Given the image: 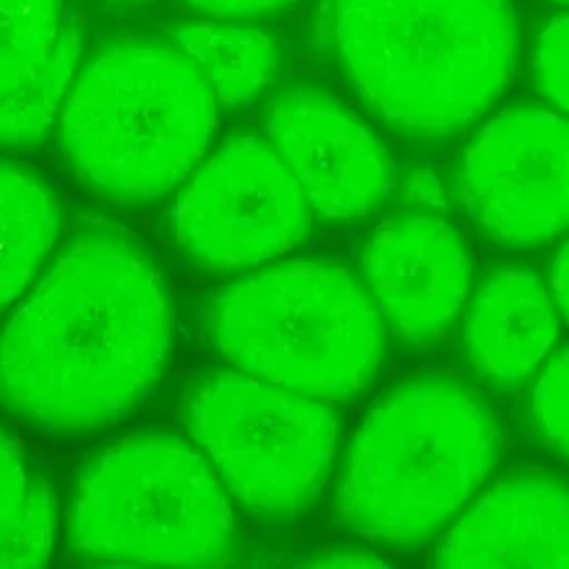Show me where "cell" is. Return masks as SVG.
Returning a JSON list of instances; mask_svg holds the SVG:
<instances>
[{
    "label": "cell",
    "mask_w": 569,
    "mask_h": 569,
    "mask_svg": "<svg viewBox=\"0 0 569 569\" xmlns=\"http://www.w3.org/2000/svg\"><path fill=\"white\" fill-rule=\"evenodd\" d=\"M173 338L164 282L111 227H87L0 333V402L56 431L98 429L160 380Z\"/></svg>",
    "instance_id": "cell-1"
},
{
    "label": "cell",
    "mask_w": 569,
    "mask_h": 569,
    "mask_svg": "<svg viewBox=\"0 0 569 569\" xmlns=\"http://www.w3.org/2000/svg\"><path fill=\"white\" fill-rule=\"evenodd\" d=\"M329 33L360 98L427 138L480 118L518 62L511 0H331Z\"/></svg>",
    "instance_id": "cell-2"
},
{
    "label": "cell",
    "mask_w": 569,
    "mask_h": 569,
    "mask_svg": "<svg viewBox=\"0 0 569 569\" xmlns=\"http://www.w3.org/2000/svg\"><path fill=\"white\" fill-rule=\"evenodd\" d=\"M498 451L496 420L471 387L416 376L365 418L338 493L340 518L371 540L413 545L469 500Z\"/></svg>",
    "instance_id": "cell-3"
},
{
    "label": "cell",
    "mask_w": 569,
    "mask_h": 569,
    "mask_svg": "<svg viewBox=\"0 0 569 569\" xmlns=\"http://www.w3.org/2000/svg\"><path fill=\"white\" fill-rule=\"evenodd\" d=\"M218 102L178 47L122 40L78 76L62 104L60 136L78 176L120 204L149 202L204 156Z\"/></svg>",
    "instance_id": "cell-4"
},
{
    "label": "cell",
    "mask_w": 569,
    "mask_h": 569,
    "mask_svg": "<svg viewBox=\"0 0 569 569\" xmlns=\"http://www.w3.org/2000/svg\"><path fill=\"white\" fill-rule=\"evenodd\" d=\"M216 347L244 373L316 398L347 400L376 376L385 322L342 267L293 260L227 287L211 307Z\"/></svg>",
    "instance_id": "cell-5"
},
{
    "label": "cell",
    "mask_w": 569,
    "mask_h": 569,
    "mask_svg": "<svg viewBox=\"0 0 569 569\" xmlns=\"http://www.w3.org/2000/svg\"><path fill=\"white\" fill-rule=\"evenodd\" d=\"M80 553L120 565H213L233 553V511L202 453L173 436L120 442L80 476Z\"/></svg>",
    "instance_id": "cell-6"
},
{
    "label": "cell",
    "mask_w": 569,
    "mask_h": 569,
    "mask_svg": "<svg viewBox=\"0 0 569 569\" xmlns=\"http://www.w3.org/2000/svg\"><path fill=\"white\" fill-rule=\"evenodd\" d=\"M189 422L224 485L264 518L311 502L336 453L338 422L329 407L253 376L220 373L202 382Z\"/></svg>",
    "instance_id": "cell-7"
},
{
    "label": "cell",
    "mask_w": 569,
    "mask_h": 569,
    "mask_svg": "<svg viewBox=\"0 0 569 569\" xmlns=\"http://www.w3.org/2000/svg\"><path fill=\"white\" fill-rule=\"evenodd\" d=\"M311 224V209L276 149L253 136L229 140L191 178L171 209L182 251L213 271L284 256Z\"/></svg>",
    "instance_id": "cell-8"
},
{
    "label": "cell",
    "mask_w": 569,
    "mask_h": 569,
    "mask_svg": "<svg viewBox=\"0 0 569 569\" xmlns=\"http://www.w3.org/2000/svg\"><path fill=\"white\" fill-rule=\"evenodd\" d=\"M458 198L500 244L551 242L569 213L567 120L540 107L500 111L465 153Z\"/></svg>",
    "instance_id": "cell-9"
},
{
    "label": "cell",
    "mask_w": 569,
    "mask_h": 569,
    "mask_svg": "<svg viewBox=\"0 0 569 569\" xmlns=\"http://www.w3.org/2000/svg\"><path fill=\"white\" fill-rule=\"evenodd\" d=\"M262 129L311 213L327 220L362 218L396 187L393 158L382 140L322 89L296 87L276 96Z\"/></svg>",
    "instance_id": "cell-10"
},
{
    "label": "cell",
    "mask_w": 569,
    "mask_h": 569,
    "mask_svg": "<svg viewBox=\"0 0 569 569\" xmlns=\"http://www.w3.org/2000/svg\"><path fill=\"white\" fill-rule=\"evenodd\" d=\"M362 273L382 322L416 345L449 331L471 287V262L458 229L433 216L382 224L365 247Z\"/></svg>",
    "instance_id": "cell-11"
},
{
    "label": "cell",
    "mask_w": 569,
    "mask_h": 569,
    "mask_svg": "<svg viewBox=\"0 0 569 569\" xmlns=\"http://www.w3.org/2000/svg\"><path fill=\"white\" fill-rule=\"evenodd\" d=\"M440 567L569 565V507L562 480L527 473L498 482L447 531Z\"/></svg>",
    "instance_id": "cell-12"
},
{
    "label": "cell",
    "mask_w": 569,
    "mask_h": 569,
    "mask_svg": "<svg viewBox=\"0 0 569 569\" xmlns=\"http://www.w3.org/2000/svg\"><path fill=\"white\" fill-rule=\"evenodd\" d=\"M560 318L538 276L525 269L493 273L467 316V349L478 373L518 385L553 347Z\"/></svg>",
    "instance_id": "cell-13"
},
{
    "label": "cell",
    "mask_w": 569,
    "mask_h": 569,
    "mask_svg": "<svg viewBox=\"0 0 569 569\" xmlns=\"http://www.w3.org/2000/svg\"><path fill=\"white\" fill-rule=\"evenodd\" d=\"M60 209L31 169L0 160V311L33 280L53 249Z\"/></svg>",
    "instance_id": "cell-14"
},
{
    "label": "cell",
    "mask_w": 569,
    "mask_h": 569,
    "mask_svg": "<svg viewBox=\"0 0 569 569\" xmlns=\"http://www.w3.org/2000/svg\"><path fill=\"white\" fill-rule=\"evenodd\" d=\"M176 44L202 73L218 104L240 109L273 80L280 53L276 40L258 27L202 20L176 31Z\"/></svg>",
    "instance_id": "cell-15"
},
{
    "label": "cell",
    "mask_w": 569,
    "mask_h": 569,
    "mask_svg": "<svg viewBox=\"0 0 569 569\" xmlns=\"http://www.w3.org/2000/svg\"><path fill=\"white\" fill-rule=\"evenodd\" d=\"M53 538L56 507L49 489L0 431V569L44 565Z\"/></svg>",
    "instance_id": "cell-16"
},
{
    "label": "cell",
    "mask_w": 569,
    "mask_h": 569,
    "mask_svg": "<svg viewBox=\"0 0 569 569\" xmlns=\"http://www.w3.org/2000/svg\"><path fill=\"white\" fill-rule=\"evenodd\" d=\"M73 38L64 0H0V96L33 78Z\"/></svg>",
    "instance_id": "cell-17"
},
{
    "label": "cell",
    "mask_w": 569,
    "mask_h": 569,
    "mask_svg": "<svg viewBox=\"0 0 569 569\" xmlns=\"http://www.w3.org/2000/svg\"><path fill=\"white\" fill-rule=\"evenodd\" d=\"M78 56L80 38H73L33 78L0 96V147H24L44 138L69 91Z\"/></svg>",
    "instance_id": "cell-18"
},
{
    "label": "cell",
    "mask_w": 569,
    "mask_h": 569,
    "mask_svg": "<svg viewBox=\"0 0 569 569\" xmlns=\"http://www.w3.org/2000/svg\"><path fill=\"white\" fill-rule=\"evenodd\" d=\"M533 413L545 440L567 453V353L558 349L533 389Z\"/></svg>",
    "instance_id": "cell-19"
},
{
    "label": "cell",
    "mask_w": 569,
    "mask_h": 569,
    "mask_svg": "<svg viewBox=\"0 0 569 569\" xmlns=\"http://www.w3.org/2000/svg\"><path fill=\"white\" fill-rule=\"evenodd\" d=\"M567 18L553 16L542 29L536 53H533V76L538 91L556 104L560 111L567 109Z\"/></svg>",
    "instance_id": "cell-20"
},
{
    "label": "cell",
    "mask_w": 569,
    "mask_h": 569,
    "mask_svg": "<svg viewBox=\"0 0 569 569\" xmlns=\"http://www.w3.org/2000/svg\"><path fill=\"white\" fill-rule=\"evenodd\" d=\"M204 16L220 20H244L264 13H273L291 0H187Z\"/></svg>",
    "instance_id": "cell-21"
},
{
    "label": "cell",
    "mask_w": 569,
    "mask_h": 569,
    "mask_svg": "<svg viewBox=\"0 0 569 569\" xmlns=\"http://www.w3.org/2000/svg\"><path fill=\"white\" fill-rule=\"evenodd\" d=\"M402 198L416 209H433L445 204L440 180L429 169H416L405 178Z\"/></svg>",
    "instance_id": "cell-22"
},
{
    "label": "cell",
    "mask_w": 569,
    "mask_h": 569,
    "mask_svg": "<svg viewBox=\"0 0 569 569\" xmlns=\"http://www.w3.org/2000/svg\"><path fill=\"white\" fill-rule=\"evenodd\" d=\"M313 567H380L385 565L380 558L365 549H333L318 553L313 560H309Z\"/></svg>",
    "instance_id": "cell-23"
},
{
    "label": "cell",
    "mask_w": 569,
    "mask_h": 569,
    "mask_svg": "<svg viewBox=\"0 0 569 569\" xmlns=\"http://www.w3.org/2000/svg\"><path fill=\"white\" fill-rule=\"evenodd\" d=\"M549 284H551V291H553L560 313H565V309H567V244H562V249L558 251V256L551 264Z\"/></svg>",
    "instance_id": "cell-24"
},
{
    "label": "cell",
    "mask_w": 569,
    "mask_h": 569,
    "mask_svg": "<svg viewBox=\"0 0 569 569\" xmlns=\"http://www.w3.org/2000/svg\"><path fill=\"white\" fill-rule=\"evenodd\" d=\"M553 2H558V4H565V2H567V0H553Z\"/></svg>",
    "instance_id": "cell-25"
},
{
    "label": "cell",
    "mask_w": 569,
    "mask_h": 569,
    "mask_svg": "<svg viewBox=\"0 0 569 569\" xmlns=\"http://www.w3.org/2000/svg\"><path fill=\"white\" fill-rule=\"evenodd\" d=\"M120 2H133V0H120Z\"/></svg>",
    "instance_id": "cell-26"
}]
</instances>
